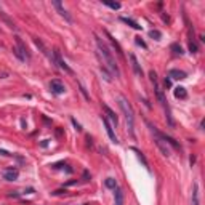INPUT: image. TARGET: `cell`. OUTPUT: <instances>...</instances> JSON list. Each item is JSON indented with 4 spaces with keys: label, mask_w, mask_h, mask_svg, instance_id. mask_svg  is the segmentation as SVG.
Here are the masks:
<instances>
[{
    "label": "cell",
    "mask_w": 205,
    "mask_h": 205,
    "mask_svg": "<svg viewBox=\"0 0 205 205\" xmlns=\"http://www.w3.org/2000/svg\"><path fill=\"white\" fill-rule=\"evenodd\" d=\"M95 40H96V45H98L96 55H98L99 61L104 64V68L111 69V72H112L116 77H119V76H120V69H119L117 63H116V59H114V55H112V51H111V48L99 39L96 34H95ZM102 64H101V66H102Z\"/></svg>",
    "instance_id": "6da1fadb"
},
{
    "label": "cell",
    "mask_w": 205,
    "mask_h": 205,
    "mask_svg": "<svg viewBox=\"0 0 205 205\" xmlns=\"http://www.w3.org/2000/svg\"><path fill=\"white\" fill-rule=\"evenodd\" d=\"M119 106L122 109V112L125 116V120H127V128L132 138H135V114H133V107L130 106V102L124 98V96H119Z\"/></svg>",
    "instance_id": "7a4b0ae2"
},
{
    "label": "cell",
    "mask_w": 205,
    "mask_h": 205,
    "mask_svg": "<svg viewBox=\"0 0 205 205\" xmlns=\"http://www.w3.org/2000/svg\"><path fill=\"white\" fill-rule=\"evenodd\" d=\"M15 42H16V46L13 48V53L16 55V58L20 59V61H29L31 59V53H29V50H27V46L23 43V40H21V37H15Z\"/></svg>",
    "instance_id": "3957f363"
},
{
    "label": "cell",
    "mask_w": 205,
    "mask_h": 205,
    "mask_svg": "<svg viewBox=\"0 0 205 205\" xmlns=\"http://www.w3.org/2000/svg\"><path fill=\"white\" fill-rule=\"evenodd\" d=\"M149 77H151V82H152V85H154L157 99L160 101V104L164 106V109H168V104H167V99H165V95H164V90L160 88L159 82H157V74H155L154 71H149Z\"/></svg>",
    "instance_id": "277c9868"
},
{
    "label": "cell",
    "mask_w": 205,
    "mask_h": 205,
    "mask_svg": "<svg viewBox=\"0 0 205 205\" xmlns=\"http://www.w3.org/2000/svg\"><path fill=\"white\" fill-rule=\"evenodd\" d=\"M53 63L55 64H56V66L59 68V69H63L64 72H66V74H71V76H72V69L68 66V64H66V61H63V58H61V55H59V50H53Z\"/></svg>",
    "instance_id": "5b68a950"
},
{
    "label": "cell",
    "mask_w": 205,
    "mask_h": 205,
    "mask_svg": "<svg viewBox=\"0 0 205 205\" xmlns=\"http://www.w3.org/2000/svg\"><path fill=\"white\" fill-rule=\"evenodd\" d=\"M50 90H51L53 95H63V93L66 91V87H64V83L61 80L55 79V80L50 82Z\"/></svg>",
    "instance_id": "8992f818"
},
{
    "label": "cell",
    "mask_w": 205,
    "mask_h": 205,
    "mask_svg": "<svg viewBox=\"0 0 205 205\" xmlns=\"http://www.w3.org/2000/svg\"><path fill=\"white\" fill-rule=\"evenodd\" d=\"M101 120H102V124H104V127H106V132H107V135H109V138H111V141L117 144V143H119V139H117V136H116V133H114V127H112V124H111L104 116H101Z\"/></svg>",
    "instance_id": "52a82bcc"
},
{
    "label": "cell",
    "mask_w": 205,
    "mask_h": 205,
    "mask_svg": "<svg viewBox=\"0 0 205 205\" xmlns=\"http://www.w3.org/2000/svg\"><path fill=\"white\" fill-rule=\"evenodd\" d=\"M155 136V135H154ZM154 143L157 144V147L160 149V152L165 155V157H170V154H172V151H170V147H168V144H167L165 141H162V139L159 138V136H155L154 138Z\"/></svg>",
    "instance_id": "ba28073f"
},
{
    "label": "cell",
    "mask_w": 205,
    "mask_h": 205,
    "mask_svg": "<svg viewBox=\"0 0 205 205\" xmlns=\"http://www.w3.org/2000/svg\"><path fill=\"white\" fill-rule=\"evenodd\" d=\"M18 176H20V172H18V168H13V167H10V168H5V170H3V180H7V181H16Z\"/></svg>",
    "instance_id": "9c48e42d"
},
{
    "label": "cell",
    "mask_w": 205,
    "mask_h": 205,
    "mask_svg": "<svg viewBox=\"0 0 205 205\" xmlns=\"http://www.w3.org/2000/svg\"><path fill=\"white\" fill-rule=\"evenodd\" d=\"M53 7L56 8V10H58V13H59V15H61V16L64 18V20L68 21V23H72V18H71V15L66 11V8L63 7V3H61V2H58V0H55V2H53Z\"/></svg>",
    "instance_id": "30bf717a"
},
{
    "label": "cell",
    "mask_w": 205,
    "mask_h": 205,
    "mask_svg": "<svg viewBox=\"0 0 205 205\" xmlns=\"http://www.w3.org/2000/svg\"><path fill=\"white\" fill-rule=\"evenodd\" d=\"M114 205H125V194L120 188H116L114 189Z\"/></svg>",
    "instance_id": "8fae6325"
},
{
    "label": "cell",
    "mask_w": 205,
    "mask_h": 205,
    "mask_svg": "<svg viewBox=\"0 0 205 205\" xmlns=\"http://www.w3.org/2000/svg\"><path fill=\"white\" fill-rule=\"evenodd\" d=\"M188 77V74H186L184 71H180V69H172L170 72H168V79L172 80V79H175V80H183V79H186Z\"/></svg>",
    "instance_id": "7c38bea8"
},
{
    "label": "cell",
    "mask_w": 205,
    "mask_h": 205,
    "mask_svg": "<svg viewBox=\"0 0 205 205\" xmlns=\"http://www.w3.org/2000/svg\"><path fill=\"white\" fill-rule=\"evenodd\" d=\"M104 111H106V116H104V117L109 120L111 124H112V127H114V125H117V124H119V119H117V116H116L114 111L111 109V107H107V106H104Z\"/></svg>",
    "instance_id": "4fadbf2b"
},
{
    "label": "cell",
    "mask_w": 205,
    "mask_h": 205,
    "mask_svg": "<svg viewBox=\"0 0 205 205\" xmlns=\"http://www.w3.org/2000/svg\"><path fill=\"white\" fill-rule=\"evenodd\" d=\"M130 61H132V68H133L135 74H136V76H139V77H143V69H141V66H139V63H138V59H136L135 55H130Z\"/></svg>",
    "instance_id": "5bb4252c"
},
{
    "label": "cell",
    "mask_w": 205,
    "mask_h": 205,
    "mask_svg": "<svg viewBox=\"0 0 205 205\" xmlns=\"http://www.w3.org/2000/svg\"><path fill=\"white\" fill-rule=\"evenodd\" d=\"M106 35H107V39H109V42L111 43H112V46H114V48H116V51H117V55H119V56H122L124 58V51H122V48H120V45L116 42V39H114V37L112 35H111L107 31H106Z\"/></svg>",
    "instance_id": "9a60e30c"
},
{
    "label": "cell",
    "mask_w": 205,
    "mask_h": 205,
    "mask_svg": "<svg viewBox=\"0 0 205 205\" xmlns=\"http://www.w3.org/2000/svg\"><path fill=\"white\" fill-rule=\"evenodd\" d=\"M191 205H199V184L195 183L192 188V197H191Z\"/></svg>",
    "instance_id": "2e32d148"
},
{
    "label": "cell",
    "mask_w": 205,
    "mask_h": 205,
    "mask_svg": "<svg viewBox=\"0 0 205 205\" xmlns=\"http://www.w3.org/2000/svg\"><path fill=\"white\" fill-rule=\"evenodd\" d=\"M175 98H178V99H186L188 98V91H186L184 87H176L175 88Z\"/></svg>",
    "instance_id": "e0dca14e"
},
{
    "label": "cell",
    "mask_w": 205,
    "mask_h": 205,
    "mask_svg": "<svg viewBox=\"0 0 205 205\" xmlns=\"http://www.w3.org/2000/svg\"><path fill=\"white\" fill-rule=\"evenodd\" d=\"M120 20H122L125 24H128V26H132L133 27V29H136V31H139V29H141V27L143 26H139L136 21H133V20H130V18H120Z\"/></svg>",
    "instance_id": "ac0fdd59"
},
{
    "label": "cell",
    "mask_w": 205,
    "mask_h": 205,
    "mask_svg": "<svg viewBox=\"0 0 205 205\" xmlns=\"http://www.w3.org/2000/svg\"><path fill=\"white\" fill-rule=\"evenodd\" d=\"M133 151L136 152V155H138V159H139V160H141V162H143V165H144V167H146V168L149 170V164H147V160H146V157L143 155V152H141V151H139V149H136V147H133Z\"/></svg>",
    "instance_id": "d6986e66"
},
{
    "label": "cell",
    "mask_w": 205,
    "mask_h": 205,
    "mask_svg": "<svg viewBox=\"0 0 205 205\" xmlns=\"http://www.w3.org/2000/svg\"><path fill=\"white\" fill-rule=\"evenodd\" d=\"M170 50H172V51H173L175 55H180V56H181V55L184 53V51H183V46H181L180 43H172Z\"/></svg>",
    "instance_id": "ffe728a7"
},
{
    "label": "cell",
    "mask_w": 205,
    "mask_h": 205,
    "mask_svg": "<svg viewBox=\"0 0 205 205\" xmlns=\"http://www.w3.org/2000/svg\"><path fill=\"white\" fill-rule=\"evenodd\" d=\"M102 5L112 8V10H120V3H119V2H109V0H102Z\"/></svg>",
    "instance_id": "44dd1931"
},
{
    "label": "cell",
    "mask_w": 205,
    "mask_h": 205,
    "mask_svg": "<svg viewBox=\"0 0 205 205\" xmlns=\"http://www.w3.org/2000/svg\"><path fill=\"white\" fill-rule=\"evenodd\" d=\"M0 16H2V18H3V21H5L7 24H8V27H10V29H16V26H15V23H13V21H11V20H10V18H8V16H7V15L3 13V11H0Z\"/></svg>",
    "instance_id": "7402d4cb"
},
{
    "label": "cell",
    "mask_w": 205,
    "mask_h": 205,
    "mask_svg": "<svg viewBox=\"0 0 205 205\" xmlns=\"http://www.w3.org/2000/svg\"><path fill=\"white\" fill-rule=\"evenodd\" d=\"M104 184H106V188H109V189H116L117 188V181L114 178H107L104 181Z\"/></svg>",
    "instance_id": "603a6c76"
},
{
    "label": "cell",
    "mask_w": 205,
    "mask_h": 205,
    "mask_svg": "<svg viewBox=\"0 0 205 205\" xmlns=\"http://www.w3.org/2000/svg\"><path fill=\"white\" fill-rule=\"evenodd\" d=\"M149 35H151L152 39H155V40H160V39H162V32H160V31H157V29L149 31Z\"/></svg>",
    "instance_id": "cb8c5ba5"
},
{
    "label": "cell",
    "mask_w": 205,
    "mask_h": 205,
    "mask_svg": "<svg viewBox=\"0 0 205 205\" xmlns=\"http://www.w3.org/2000/svg\"><path fill=\"white\" fill-rule=\"evenodd\" d=\"M79 87H80V91H82V95H83V96H85V99H87V101H90V96H88V93H87V90H85V87H83V85H82V83H80V82H79Z\"/></svg>",
    "instance_id": "d4e9b609"
},
{
    "label": "cell",
    "mask_w": 205,
    "mask_h": 205,
    "mask_svg": "<svg viewBox=\"0 0 205 205\" xmlns=\"http://www.w3.org/2000/svg\"><path fill=\"white\" fill-rule=\"evenodd\" d=\"M189 50L191 53H197V45H195L194 40H189Z\"/></svg>",
    "instance_id": "484cf974"
},
{
    "label": "cell",
    "mask_w": 205,
    "mask_h": 205,
    "mask_svg": "<svg viewBox=\"0 0 205 205\" xmlns=\"http://www.w3.org/2000/svg\"><path fill=\"white\" fill-rule=\"evenodd\" d=\"M136 45H139V46H143V48H147V45L141 40V37H136Z\"/></svg>",
    "instance_id": "4316f807"
},
{
    "label": "cell",
    "mask_w": 205,
    "mask_h": 205,
    "mask_svg": "<svg viewBox=\"0 0 205 205\" xmlns=\"http://www.w3.org/2000/svg\"><path fill=\"white\" fill-rule=\"evenodd\" d=\"M71 122H72V124H74V127H76V128L79 130V132H80L82 127H80V124H77V122H76V119H71Z\"/></svg>",
    "instance_id": "83f0119b"
},
{
    "label": "cell",
    "mask_w": 205,
    "mask_h": 205,
    "mask_svg": "<svg viewBox=\"0 0 205 205\" xmlns=\"http://www.w3.org/2000/svg\"><path fill=\"white\" fill-rule=\"evenodd\" d=\"M164 85H165V88H170V87H172V80H170V79H165Z\"/></svg>",
    "instance_id": "f1b7e54d"
},
{
    "label": "cell",
    "mask_w": 205,
    "mask_h": 205,
    "mask_svg": "<svg viewBox=\"0 0 205 205\" xmlns=\"http://www.w3.org/2000/svg\"><path fill=\"white\" fill-rule=\"evenodd\" d=\"M53 194H55V195H59V194H66V189H58V191H55Z\"/></svg>",
    "instance_id": "f546056e"
},
{
    "label": "cell",
    "mask_w": 205,
    "mask_h": 205,
    "mask_svg": "<svg viewBox=\"0 0 205 205\" xmlns=\"http://www.w3.org/2000/svg\"><path fill=\"white\" fill-rule=\"evenodd\" d=\"M90 180V175H88V172H83V181H88Z\"/></svg>",
    "instance_id": "4dcf8cb0"
},
{
    "label": "cell",
    "mask_w": 205,
    "mask_h": 205,
    "mask_svg": "<svg viewBox=\"0 0 205 205\" xmlns=\"http://www.w3.org/2000/svg\"><path fill=\"white\" fill-rule=\"evenodd\" d=\"M0 154H2V155H10V152L5 151V149H0Z\"/></svg>",
    "instance_id": "1f68e13d"
},
{
    "label": "cell",
    "mask_w": 205,
    "mask_h": 205,
    "mask_svg": "<svg viewBox=\"0 0 205 205\" xmlns=\"http://www.w3.org/2000/svg\"><path fill=\"white\" fill-rule=\"evenodd\" d=\"M8 195H10V197H20V194H18V192H11V194H8Z\"/></svg>",
    "instance_id": "d6a6232c"
}]
</instances>
